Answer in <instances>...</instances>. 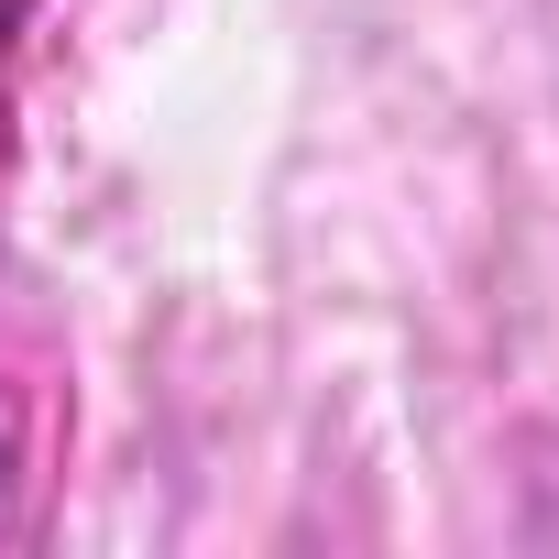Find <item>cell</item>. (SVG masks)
Segmentation results:
<instances>
[{"label":"cell","mask_w":559,"mask_h":559,"mask_svg":"<svg viewBox=\"0 0 559 559\" xmlns=\"http://www.w3.org/2000/svg\"><path fill=\"white\" fill-rule=\"evenodd\" d=\"M23 537V439H12V406H0V548Z\"/></svg>","instance_id":"1"},{"label":"cell","mask_w":559,"mask_h":559,"mask_svg":"<svg viewBox=\"0 0 559 559\" xmlns=\"http://www.w3.org/2000/svg\"><path fill=\"white\" fill-rule=\"evenodd\" d=\"M23 12H34V0H0V45H12V23H23Z\"/></svg>","instance_id":"2"}]
</instances>
